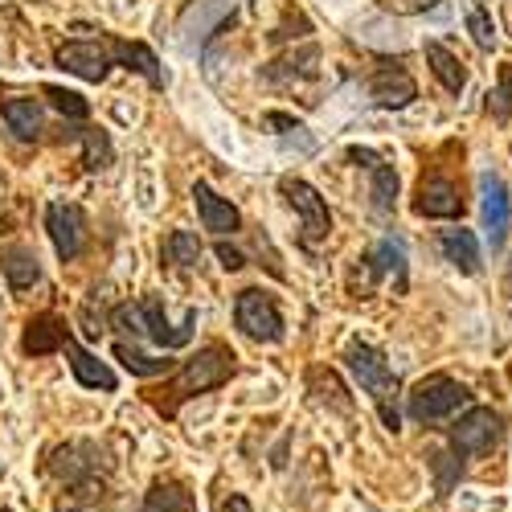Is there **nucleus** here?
Here are the masks:
<instances>
[{
	"instance_id": "obj_32",
	"label": "nucleus",
	"mask_w": 512,
	"mask_h": 512,
	"mask_svg": "<svg viewBox=\"0 0 512 512\" xmlns=\"http://www.w3.org/2000/svg\"><path fill=\"white\" fill-rule=\"evenodd\" d=\"M467 33L476 37V46H480V50H492V46H496V25H492V17H488L480 5L467 9Z\"/></svg>"
},
{
	"instance_id": "obj_25",
	"label": "nucleus",
	"mask_w": 512,
	"mask_h": 512,
	"mask_svg": "<svg viewBox=\"0 0 512 512\" xmlns=\"http://www.w3.org/2000/svg\"><path fill=\"white\" fill-rule=\"evenodd\" d=\"M78 140H82V164H87V173H103V168H111L115 148H111V136L103 132V127H82Z\"/></svg>"
},
{
	"instance_id": "obj_9",
	"label": "nucleus",
	"mask_w": 512,
	"mask_h": 512,
	"mask_svg": "<svg viewBox=\"0 0 512 512\" xmlns=\"http://www.w3.org/2000/svg\"><path fill=\"white\" fill-rule=\"evenodd\" d=\"M234 13V0H197V5L185 9L181 25H177V41L185 54H197L205 41L213 37V29H218L226 17Z\"/></svg>"
},
{
	"instance_id": "obj_20",
	"label": "nucleus",
	"mask_w": 512,
	"mask_h": 512,
	"mask_svg": "<svg viewBox=\"0 0 512 512\" xmlns=\"http://www.w3.org/2000/svg\"><path fill=\"white\" fill-rule=\"evenodd\" d=\"M426 66H431V74L443 82V91L459 95L467 87V70L459 66V58L451 50H443L439 41H426Z\"/></svg>"
},
{
	"instance_id": "obj_28",
	"label": "nucleus",
	"mask_w": 512,
	"mask_h": 512,
	"mask_svg": "<svg viewBox=\"0 0 512 512\" xmlns=\"http://www.w3.org/2000/svg\"><path fill=\"white\" fill-rule=\"evenodd\" d=\"M369 197H373V209L377 213H394V201H398V173L390 164H377L373 168V189H369Z\"/></svg>"
},
{
	"instance_id": "obj_22",
	"label": "nucleus",
	"mask_w": 512,
	"mask_h": 512,
	"mask_svg": "<svg viewBox=\"0 0 512 512\" xmlns=\"http://www.w3.org/2000/svg\"><path fill=\"white\" fill-rule=\"evenodd\" d=\"M115 54H119V62L127 66V70H136V74H144L152 87L160 91L164 87V70H160V62H156V54L144 46V41H115Z\"/></svg>"
},
{
	"instance_id": "obj_21",
	"label": "nucleus",
	"mask_w": 512,
	"mask_h": 512,
	"mask_svg": "<svg viewBox=\"0 0 512 512\" xmlns=\"http://www.w3.org/2000/svg\"><path fill=\"white\" fill-rule=\"evenodd\" d=\"M82 455V443H70V447H62V451H54V472L62 476V480H70V484H82V476H91V472H99V447L91 443L87 447V459H78Z\"/></svg>"
},
{
	"instance_id": "obj_7",
	"label": "nucleus",
	"mask_w": 512,
	"mask_h": 512,
	"mask_svg": "<svg viewBox=\"0 0 512 512\" xmlns=\"http://www.w3.org/2000/svg\"><path fill=\"white\" fill-rule=\"evenodd\" d=\"M283 197L291 201V209L300 213V222H304V246H316L320 238H328V230H332V218H328V205H324V197L308 185V181H300V177H287L283 185Z\"/></svg>"
},
{
	"instance_id": "obj_6",
	"label": "nucleus",
	"mask_w": 512,
	"mask_h": 512,
	"mask_svg": "<svg viewBox=\"0 0 512 512\" xmlns=\"http://www.w3.org/2000/svg\"><path fill=\"white\" fill-rule=\"evenodd\" d=\"M115 62H119L115 41H66L58 50V66L78 74L82 82H103Z\"/></svg>"
},
{
	"instance_id": "obj_5",
	"label": "nucleus",
	"mask_w": 512,
	"mask_h": 512,
	"mask_svg": "<svg viewBox=\"0 0 512 512\" xmlns=\"http://www.w3.org/2000/svg\"><path fill=\"white\" fill-rule=\"evenodd\" d=\"M504 435V418L488 406H476V410H467L455 426H451V443L459 455H484L500 443Z\"/></svg>"
},
{
	"instance_id": "obj_41",
	"label": "nucleus",
	"mask_w": 512,
	"mask_h": 512,
	"mask_svg": "<svg viewBox=\"0 0 512 512\" xmlns=\"http://www.w3.org/2000/svg\"><path fill=\"white\" fill-rule=\"evenodd\" d=\"M0 189H5V173H0Z\"/></svg>"
},
{
	"instance_id": "obj_36",
	"label": "nucleus",
	"mask_w": 512,
	"mask_h": 512,
	"mask_svg": "<svg viewBox=\"0 0 512 512\" xmlns=\"http://www.w3.org/2000/svg\"><path fill=\"white\" fill-rule=\"evenodd\" d=\"M218 259H222L226 271H242V267H246V259H242L234 246H226V242H218Z\"/></svg>"
},
{
	"instance_id": "obj_29",
	"label": "nucleus",
	"mask_w": 512,
	"mask_h": 512,
	"mask_svg": "<svg viewBox=\"0 0 512 512\" xmlns=\"http://www.w3.org/2000/svg\"><path fill=\"white\" fill-rule=\"evenodd\" d=\"M357 37L365 41V46H394V50H402L406 46V37H402V29L394 25V21H386V17H377V21H365V25H357Z\"/></svg>"
},
{
	"instance_id": "obj_15",
	"label": "nucleus",
	"mask_w": 512,
	"mask_h": 512,
	"mask_svg": "<svg viewBox=\"0 0 512 512\" xmlns=\"http://www.w3.org/2000/svg\"><path fill=\"white\" fill-rule=\"evenodd\" d=\"M140 312H144V328H148V336L156 340L160 349H181V345H189V340H193V328H197V312H193V308L185 312V324H181V328L168 324L160 300H144Z\"/></svg>"
},
{
	"instance_id": "obj_11",
	"label": "nucleus",
	"mask_w": 512,
	"mask_h": 512,
	"mask_svg": "<svg viewBox=\"0 0 512 512\" xmlns=\"http://www.w3.org/2000/svg\"><path fill=\"white\" fill-rule=\"evenodd\" d=\"M66 340H70L66 320L54 316V312H41V316H33V320L25 324L21 349H25V357H50V353L66 349Z\"/></svg>"
},
{
	"instance_id": "obj_37",
	"label": "nucleus",
	"mask_w": 512,
	"mask_h": 512,
	"mask_svg": "<svg viewBox=\"0 0 512 512\" xmlns=\"http://www.w3.org/2000/svg\"><path fill=\"white\" fill-rule=\"evenodd\" d=\"M349 160H353V164H365V168H377V164H381V156L369 152V148H349Z\"/></svg>"
},
{
	"instance_id": "obj_38",
	"label": "nucleus",
	"mask_w": 512,
	"mask_h": 512,
	"mask_svg": "<svg viewBox=\"0 0 512 512\" xmlns=\"http://www.w3.org/2000/svg\"><path fill=\"white\" fill-rule=\"evenodd\" d=\"M394 5H398L402 13H422V9H435L439 0H394Z\"/></svg>"
},
{
	"instance_id": "obj_14",
	"label": "nucleus",
	"mask_w": 512,
	"mask_h": 512,
	"mask_svg": "<svg viewBox=\"0 0 512 512\" xmlns=\"http://www.w3.org/2000/svg\"><path fill=\"white\" fill-rule=\"evenodd\" d=\"M414 213H422V218H459V213H463L459 189H455L447 177H426V181L418 185Z\"/></svg>"
},
{
	"instance_id": "obj_40",
	"label": "nucleus",
	"mask_w": 512,
	"mask_h": 512,
	"mask_svg": "<svg viewBox=\"0 0 512 512\" xmlns=\"http://www.w3.org/2000/svg\"><path fill=\"white\" fill-rule=\"evenodd\" d=\"M504 291L512 295V263H508V271H504Z\"/></svg>"
},
{
	"instance_id": "obj_42",
	"label": "nucleus",
	"mask_w": 512,
	"mask_h": 512,
	"mask_svg": "<svg viewBox=\"0 0 512 512\" xmlns=\"http://www.w3.org/2000/svg\"><path fill=\"white\" fill-rule=\"evenodd\" d=\"M0 512H9V508H0Z\"/></svg>"
},
{
	"instance_id": "obj_4",
	"label": "nucleus",
	"mask_w": 512,
	"mask_h": 512,
	"mask_svg": "<svg viewBox=\"0 0 512 512\" xmlns=\"http://www.w3.org/2000/svg\"><path fill=\"white\" fill-rule=\"evenodd\" d=\"M234 324H238L250 340H259V345H275V340H283V312H279V304H275V295H267V291H259V287L238 291Z\"/></svg>"
},
{
	"instance_id": "obj_8",
	"label": "nucleus",
	"mask_w": 512,
	"mask_h": 512,
	"mask_svg": "<svg viewBox=\"0 0 512 512\" xmlns=\"http://www.w3.org/2000/svg\"><path fill=\"white\" fill-rule=\"evenodd\" d=\"M480 218H484L488 246L492 250H504L508 226H512V197H508V185L496 173H484L480 177Z\"/></svg>"
},
{
	"instance_id": "obj_35",
	"label": "nucleus",
	"mask_w": 512,
	"mask_h": 512,
	"mask_svg": "<svg viewBox=\"0 0 512 512\" xmlns=\"http://www.w3.org/2000/svg\"><path fill=\"white\" fill-rule=\"evenodd\" d=\"M263 127H271V132H279V136H287V132H300V123H295L291 115H279V111L263 115Z\"/></svg>"
},
{
	"instance_id": "obj_12",
	"label": "nucleus",
	"mask_w": 512,
	"mask_h": 512,
	"mask_svg": "<svg viewBox=\"0 0 512 512\" xmlns=\"http://www.w3.org/2000/svg\"><path fill=\"white\" fill-rule=\"evenodd\" d=\"M369 95L381 103V107H406L414 103L418 87H414V78L406 74V66H394V62H381L369 78Z\"/></svg>"
},
{
	"instance_id": "obj_30",
	"label": "nucleus",
	"mask_w": 512,
	"mask_h": 512,
	"mask_svg": "<svg viewBox=\"0 0 512 512\" xmlns=\"http://www.w3.org/2000/svg\"><path fill=\"white\" fill-rule=\"evenodd\" d=\"M320 62V50L316 46H308L300 58H283V62H271L267 66V78L271 82H283V78H291V74H312V66Z\"/></svg>"
},
{
	"instance_id": "obj_3",
	"label": "nucleus",
	"mask_w": 512,
	"mask_h": 512,
	"mask_svg": "<svg viewBox=\"0 0 512 512\" xmlns=\"http://www.w3.org/2000/svg\"><path fill=\"white\" fill-rule=\"evenodd\" d=\"M467 402H472V394H467L459 381L435 373V377H422L418 386L410 390L406 410H410V418H418V422H443V418H451L455 410H463Z\"/></svg>"
},
{
	"instance_id": "obj_24",
	"label": "nucleus",
	"mask_w": 512,
	"mask_h": 512,
	"mask_svg": "<svg viewBox=\"0 0 512 512\" xmlns=\"http://www.w3.org/2000/svg\"><path fill=\"white\" fill-rule=\"evenodd\" d=\"M115 361H123V369L132 377H168V373H173V365H177L168 357H148L136 345H127V340H119V345H115Z\"/></svg>"
},
{
	"instance_id": "obj_26",
	"label": "nucleus",
	"mask_w": 512,
	"mask_h": 512,
	"mask_svg": "<svg viewBox=\"0 0 512 512\" xmlns=\"http://www.w3.org/2000/svg\"><path fill=\"white\" fill-rule=\"evenodd\" d=\"M365 263H369V275H398V283L406 279V254L398 242H381L373 254H365Z\"/></svg>"
},
{
	"instance_id": "obj_1",
	"label": "nucleus",
	"mask_w": 512,
	"mask_h": 512,
	"mask_svg": "<svg viewBox=\"0 0 512 512\" xmlns=\"http://www.w3.org/2000/svg\"><path fill=\"white\" fill-rule=\"evenodd\" d=\"M230 377H234V353H230L226 345H205V349H201L197 357H189V361L181 365V373L160 390V394H168V402H160V406H164V414H173L185 398L222 390Z\"/></svg>"
},
{
	"instance_id": "obj_17",
	"label": "nucleus",
	"mask_w": 512,
	"mask_h": 512,
	"mask_svg": "<svg viewBox=\"0 0 512 512\" xmlns=\"http://www.w3.org/2000/svg\"><path fill=\"white\" fill-rule=\"evenodd\" d=\"M439 250H443V259L451 263V267H459L463 275H476L480 271V242H476V234L472 230H443L439 234Z\"/></svg>"
},
{
	"instance_id": "obj_10",
	"label": "nucleus",
	"mask_w": 512,
	"mask_h": 512,
	"mask_svg": "<svg viewBox=\"0 0 512 512\" xmlns=\"http://www.w3.org/2000/svg\"><path fill=\"white\" fill-rule=\"evenodd\" d=\"M46 226H50L58 259L62 263H74L78 250H82V209L78 205H66V201H54L46 209Z\"/></svg>"
},
{
	"instance_id": "obj_18",
	"label": "nucleus",
	"mask_w": 512,
	"mask_h": 512,
	"mask_svg": "<svg viewBox=\"0 0 512 512\" xmlns=\"http://www.w3.org/2000/svg\"><path fill=\"white\" fill-rule=\"evenodd\" d=\"M0 271H5L13 291H25L41 279V263H37V254L29 246H9L5 254H0Z\"/></svg>"
},
{
	"instance_id": "obj_16",
	"label": "nucleus",
	"mask_w": 512,
	"mask_h": 512,
	"mask_svg": "<svg viewBox=\"0 0 512 512\" xmlns=\"http://www.w3.org/2000/svg\"><path fill=\"white\" fill-rule=\"evenodd\" d=\"M66 357H70V369H74V377H78V386H87V390H115V373L95 357V353H87L78 345V340L70 336L66 340Z\"/></svg>"
},
{
	"instance_id": "obj_23",
	"label": "nucleus",
	"mask_w": 512,
	"mask_h": 512,
	"mask_svg": "<svg viewBox=\"0 0 512 512\" xmlns=\"http://www.w3.org/2000/svg\"><path fill=\"white\" fill-rule=\"evenodd\" d=\"M5 119H9V132L17 140H37L41 136V103L37 99H9L5 103Z\"/></svg>"
},
{
	"instance_id": "obj_13",
	"label": "nucleus",
	"mask_w": 512,
	"mask_h": 512,
	"mask_svg": "<svg viewBox=\"0 0 512 512\" xmlns=\"http://www.w3.org/2000/svg\"><path fill=\"white\" fill-rule=\"evenodd\" d=\"M193 201H197V213H201V226L205 230H213V234H238L242 230V213L226 201V197H218L205 181H197L193 185Z\"/></svg>"
},
{
	"instance_id": "obj_33",
	"label": "nucleus",
	"mask_w": 512,
	"mask_h": 512,
	"mask_svg": "<svg viewBox=\"0 0 512 512\" xmlns=\"http://www.w3.org/2000/svg\"><path fill=\"white\" fill-rule=\"evenodd\" d=\"M111 320H115V328H123V332H132V336H148V328H144V312H136L132 304H123V308H115V312H111Z\"/></svg>"
},
{
	"instance_id": "obj_2",
	"label": "nucleus",
	"mask_w": 512,
	"mask_h": 512,
	"mask_svg": "<svg viewBox=\"0 0 512 512\" xmlns=\"http://www.w3.org/2000/svg\"><path fill=\"white\" fill-rule=\"evenodd\" d=\"M345 361H349L353 377L361 381V390L373 398L381 422H386L390 431H398V426H402V414H398V377L386 365V357H381L373 345H365V340H353V345L345 349Z\"/></svg>"
},
{
	"instance_id": "obj_19",
	"label": "nucleus",
	"mask_w": 512,
	"mask_h": 512,
	"mask_svg": "<svg viewBox=\"0 0 512 512\" xmlns=\"http://www.w3.org/2000/svg\"><path fill=\"white\" fill-rule=\"evenodd\" d=\"M140 512H197L193 504V492L177 480H160L152 484V492L144 496V508Z\"/></svg>"
},
{
	"instance_id": "obj_31",
	"label": "nucleus",
	"mask_w": 512,
	"mask_h": 512,
	"mask_svg": "<svg viewBox=\"0 0 512 512\" xmlns=\"http://www.w3.org/2000/svg\"><path fill=\"white\" fill-rule=\"evenodd\" d=\"M46 99L66 115V119H87L91 115V103L82 99L78 91H66V87H46Z\"/></svg>"
},
{
	"instance_id": "obj_27",
	"label": "nucleus",
	"mask_w": 512,
	"mask_h": 512,
	"mask_svg": "<svg viewBox=\"0 0 512 512\" xmlns=\"http://www.w3.org/2000/svg\"><path fill=\"white\" fill-rule=\"evenodd\" d=\"M164 259L173 263V267H197V259H201V242H197V234H189V230H173V234H168V242H164Z\"/></svg>"
},
{
	"instance_id": "obj_39",
	"label": "nucleus",
	"mask_w": 512,
	"mask_h": 512,
	"mask_svg": "<svg viewBox=\"0 0 512 512\" xmlns=\"http://www.w3.org/2000/svg\"><path fill=\"white\" fill-rule=\"evenodd\" d=\"M226 512H250V504H246L242 496H230V500H226Z\"/></svg>"
},
{
	"instance_id": "obj_34",
	"label": "nucleus",
	"mask_w": 512,
	"mask_h": 512,
	"mask_svg": "<svg viewBox=\"0 0 512 512\" xmlns=\"http://www.w3.org/2000/svg\"><path fill=\"white\" fill-rule=\"evenodd\" d=\"M492 107H496L500 115H512V62H508V66H500V82H496Z\"/></svg>"
}]
</instances>
